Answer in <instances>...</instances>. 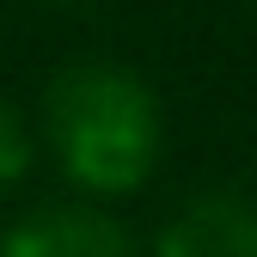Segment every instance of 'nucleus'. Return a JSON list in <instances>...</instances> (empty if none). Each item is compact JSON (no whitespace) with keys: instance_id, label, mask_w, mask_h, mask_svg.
<instances>
[{"instance_id":"nucleus-1","label":"nucleus","mask_w":257,"mask_h":257,"mask_svg":"<svg viewBox=\"0 0 257 257\" xmlns=\"http://www.w3.org/2000/svg\"><path fill=\"white\" fill-rule=\"evenodd\" d=\"M49 147L80 190L128 196L159 159V98L116 61H74L43 98Z\"/></svg>"},{"instance_id":"nucleus-2","label":"nucleus","mask_w":257,"mask_h":257,"mask_svg":"<svg viewBox=\"0 0 257 257\" xmlns=\"http://www.w3.org/2000/svg\"><path fill=\"white\" fill-rule=\"evenodd\" d=\"M153 257H257V202L239 190L190 196L153 239Z\"/></svg>"},{"instance_id":"nucleus-3","label":"nucleus","mask_w":257,"mask_h":257,"mask_svg":"<svg viewBox=\"0 0 257 257\" xmlns=\"http://www.w3.org/2000/svg\"><path fill=\"white\" fill-rule=\"evenodd\" d=\"M0 257H135V239L104 208L49 202V208H31L0 239Z\"/></svg>"},{"instance_id":"nucleus-4","label":"nucleus","mask_w":257,"mask_h":257,"mask_svg":"<svg viewBox=\"0 0 257 257\" xmlns=\"http://www.w3.org/2000/svg\"><path fill=\"white\" fill-rule=\"evenodd\" d=\"M31 172V128L13 104H0V196Z\"/></svg>"}]
</instances>
